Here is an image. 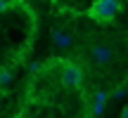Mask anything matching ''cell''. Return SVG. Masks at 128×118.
Returning <instances> with one entry per match:
<instances>
[{"instance_id": "9c48e42d", "label": "cell", "mask_w": 128, "mask_h": 118, "mask_svg": "<svg viewBox=\"0 0 128 118\" xmlns=\"http://www.w3.org/2000/svg\"><path fill=\"white\" fill-rule=\"evenodd\" d=\"M121 118H128V106H124V111H121Z\"/></svg>"}, {"instance_id": "7a4b0ae2", "label": "cell", "mask_w": 128, "mask_h": 118, "mask_svg": "<svg viewBox=\"0 0 128 118\" xmlns=\"http://www.w3.org/2000/svg\"><path fill=\"white\" fill-rule=\"evenodd\" d=\"M60 80L64 87H78L83 83V68L76 61H64L60 71Z\"/></svg>"}, {"instance_id": "ba28073f", "label": "cell", "mask_w": 128, "mask_h": 118, "mask_svg": "<svg viewBox=\"0 0 128 118\" xmlns=\"http://www.w3.org/2000/svg\"><path fill=\"white\" fill-rule=\"evenodd\" d=\"M7 7H10V5H7V0H0V12H5Z\"/></svg>"}, {"instance_id": "8992f818", "label": "cell", "mask_w": 128, "mask_h": 118, "mask_svg": "<svg viewBox=\"0 0 128 118\" xmlns=\"http://www.w3.org/2000/svg\"><path fill=\"white\" fill-rule=\"evenodd\" d=\"M10 80H12V73H10L7 68H2V71H0V85H7Z\"/></svg>"}, {"instance_id": "3957f363", "label": "cell", "mask_w": 128, "mask_h": 118, "mask_svg": "<svg viewBox=\"0 0 128 118\" xmlns=\"http://www.w3.org/2000/svg\"><path fill=\"white\" fill-rule=\"evenodd\" d=\"M109 92H95L92 95V104H90V118H97V116H102L104 114V109H107V99H109Z\"/></svg>"}, {"instance_id": "5b68a950", "label": "cell", "mask_w": 128, "mask_h": 118, "mask_svg": "<svg viewBox=\"0 0 128 118\" xmlns=\"http://www.w3.org/2000/svg\"><path fill=\"white\" fill-rule=\"evenodd\" d=\"M52 40H55L57 47H69V45H71V36H69V33H64V31H60V28H55V31H52Z\"/></svg>"}, {"instance_id": "277c9868", "label": "cell", "mask_w": 128, "mask_h": 118, "mask_svg": "<svg viewBox=\"0 0 128 118\" xmlns=\"http://www.w3.org/2000/svg\"><path fill=\"white\" fill-rule=\"evenodd\" d=\"M90 57H92V61H95V64L104 66V64L112 61V57H114V55H112V50H109L107 45H95V47L90 50Z\"/></svg>"}, {"instance_id": "52a82bcc", "label": "cell", "mask_w": 128, "mask_h": 118, "mask_svg": "<svg viewBox=\"0 0 128 118\" xmlns=\"http://www.w3.org/2000/svg\"><path fill=\"white\" fill-rule=\"evenodd\" d=\"M126 95V87H116L114 92H112V97H124Z\"/></svg>"}, {"instance_id": "6da1fadb", "label": "cell", "mask_w": 128, "mask_h": 118, "mask_svg": "<svg viewBox=\"0 0 128 118\" xmlns=\"http://www.w3.org/2000/svg\"><path fill=\"white\" fill-rule=\"evenodd\" d=\"M119 12H121V2L119 0H95V2L88 7V17H90L92 21H100V24H109Z\"/></svg>"}]
</instances>
